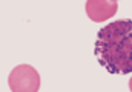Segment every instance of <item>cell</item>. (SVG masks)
Instances as JSON below:
<instances>
[{"mask_svg":"<svg viewBox=\"0 0 132 92\" xmlns=\"http://www.w3.org/2000/svg\"><path fill=\"white\" fill-rule=\"evenodd\" d=\"M94 52L109 74L132 72V20H117L101 28Z\"/></svg>","mask_w":132,"mask_h":92,"instance_id":"cell-1","label":"cell"},{"mask_svg":"<svg viewBox=\"0 0 132 92\" xmlns=\"http://www.w3.org/2000/svg\"><path fill=\"white\" fill-rule=\"evenodd\" d=\"M8 86L11 92H38L40 75L32 66L19 64L9 72Z\"/></svg>","mask_w":132,"mask_h":92,"instance_id":"cell-2","label":"cell"},{"mask_svg":"<svg viewBox=\"0 0 132 92\" xmlns=\"http://www.w3.org/2000/svg\"><path fill=\"white\" fill-rule=\"evenodd\" d=\"M117 11V0H86V14L95 23L109 20Z\"/></svg>","mask_w":132,"mask_h":92,"instance_id":"cell-3","label":"cell"},{"mask_svg":"<svg viewBox=\"0 0 132 92\" xmlns=\"http://www.w3.org/2000/svg\"><path fill=\"white\" fill-rule=\"evenodd\" d=\"M129 89H131V92H132V78L129 80Z\"/></svg>","mask_w":132,"mask_h":92,"instance_id":"cell-4","label":"cell"}]
</instances>
